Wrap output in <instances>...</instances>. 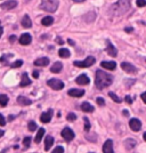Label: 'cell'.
Here are the masks:
<instances>
[{
    "mask_svg": "<svg viewBox=\"0 0 146 153\" xmlns=\"http://www.w3.org/2000/svg\"><path fill=\"white\" fill-rule=\"evenodd\" d=\"M113 82V76L110 73H106L102 70L96 71L95 76V86L97 89H105L108 86H111Z\"/></svg>",
    "mask_w": 146,
    "mask_h": 153,
    "instance_id": "cell-1",
    "label": "cell"
},
{
    "mask_svg": "<svg viewBox=\"0 0 146 153\" xmlns=\"http://www.w3.org/2000/svg\"><path fill=\"white\" fill-rule=\"evenodd\" d=\"M130 9V0H118L110 7V14L112 16H121Z\"/></svg>",
    "mask_w": 146,
    "mask_h": 153,
    "instance_id": "cell-2",
    "label": "cell"
},
{
    "mask_svg": "<svg viewBox=\"0 0 146 153\" xmlns=\"http://www.w3.org/2000/svg\"><path fill=\"white\" fill-rule=\"evenodd\" d=\"M58 0H41L40 4V9L48 13H55L58 8Z\"/></svg>",
    "mask_w": 146,
    "mask_h": 153,
    "instance_id": "cell-3",
    "label": "cell"
},
{
    "mask_svg": "<svg viewBox=\"0 0 146 153\" xmlns=\"http://www.w3.org/2000/svg\"><path fill=\"white\" fill-rule=\"evenodd\" d=\"M95 62H96L95 57L88 56L84 61H74V62H73V65L76 66V68H89V66L94 65Z\"/></svg>",
    "mask_w": 146,
    "mask_h": 153,
    "instance_id": "cell-4",
    "label": "cell"
},
{
    "mask_svg": "<svg viewBox=\"0 0 146 153\" xmlns=\"http://www.w3.org/2000/svg\"><path fill=\"white\" fill-rule=\"evenodd\" d=\"M47 85L50 87L51 89H54V90H61L64 88V82H62L59 79H55V78L49 79Z\"/></svg>",
    "mask_w": 146,
    "mask_h": 153,
    "instance_id": "cell-5",
    "label": "cell"
},
{
    "mask_svg": "<svg viewBox=\"0 0 146 153\" xmlns=\"http://www.w3.org/2000/svg\"><path fill=\"white\" fill-rule=\"evenodd\" d=\"M61 135H62V137H63L64 140H66L67 143H70L71 140L74 138V136H76V135H74V131H73L70 127L64 128L63 130L61 131Z\"/></svg>",
    "mask_w": 146,
    "mask_h": 153,
    "instance_id": "cell-6",
    "label": "cell"
},
{
    "mask_svg": "<svg viewBox=\"0 0 146 153\" xmlns=\"http://www.w3.org/2000/svg\"><path fill=\"white\" fill-rule=\"evenodd\" d=\"M129 127L131 128L133 131H139L140 129H142V122H140L139 119L133 118V119H130V121H129Z\"/></svg>",
    "mask_w": 146,
    "mask_h": 153,
    "instance_id": "cell-7",
    "label": "cell"
},
{
    "mask_svg": "<svg viewBox=\"0 0 146 153\" xmlns=\"http://www.w3.org/2000/svg\"><path fill=\"white\" fill-rule=\"evenodd\" d=\"M53 114H54V110L53 108H49L47 112H44L42 114L40 115V121L42 123H48L50 122L51 118H53Z\"/></svg>",
    "mask_w": 146,
    "mask_h": 153,
    "instance_id": "cell-8",
    "label": "cell"
},
{
    "mask_svg": "<svg viewBox=\"0 0 146 153\" xmlns=\"http://www.w3.org/2000/svg\"><path fill=\"white\" fill-rule=\"evenodd\" d=\"M121 69L123 71H126L127 73H136L137 72V68L131 63L128 62H122L121 63Z\"/></svg>",
    "mask_w": 146,
    "mask_h": 153,
    "instance_id": "cell-9",
    "label": "cell"
},
{
    "mask_svg": "<svg viewBox=\"0 0 146 153\" xmlns=\"http://www.w3.org/2000/svg\"><path fill=\"white\" fill-rule=\"evenodd\" d=\"M16 6H17V1L16 0H8V1L2 2L0 5V8L4 9V10H10V9H14Z\"/></svg>",
    "mask_w": 146,
    "mask_h": 153,
    "instance_id": "cell-10",
    "label": "cell"
},
{
    "mask_svg": "<svg viewBox=\"0 0 146 153\" xmlns=\"http://www.w3.org/2000/svg\"><path fill=\"white\" fill-rule=\"evenodd\" d=\"M106 53L112 57H115L118 55V49L113 46V44L110 40H106Z\"/></svg>",
    "mask_w": 146,
    "mask_h": 153,
    "instance_id": "cell-11",
    "label": "cell"
},
{
    "mask_svg": "<svg viewBox=\"0 0 146 153\" xmlns=\"http://www.w3.org/2000/svg\"><path fill=\"white\" fill-rule=\"evenodd\" d=\"M19 42L21 44V45H23V46L30 45V44L32 42V37H31V34H29V33H23V34H22V36L19 37Z\"/></svg>",
    "mask_w": 146,
    "mask_h": 153,
    "instance_id": "cell-12",
    "label": "cell"
},
{
    "mask_svg": "<svg viewBox=\"0 0 146 153\" xmlns=\"http://www.w3.org/2000/svg\"><path fill=\"white\" fill-rule=\"evenodd\" d=\"M76 82L78 85H80V86H86V85H88L90 82V80H89L87 74H80L79 76L76 78Z\"/></svg>",
    "mask_w": 146,
    "mask_h": 153,
    "instance_id": "cell-13",
    "label": "cell"
},
{
    "mask_svg": "<svg viewBox=\"0 0 146 153\" xmlns=\"http://www.w3.org/2000/svg\"><path fill=\"white\" fill-rule=\"evenodd\" d=\"M86 94V91L83 89H76V88H72L67 91V95L69 96H72V97H82L83 95Z\"/></svg>",
    "mask_w": 146,
    "mask_h": 153,
    "instance_id": "cell-14",
    "label": "cell"
},
{
    "mask_svg": "<svg viewBox=\"0 0 146 153\" xmlns=\"http://www.w3.org/2000/svg\"><path fill=\"white\" fill-rule=\"evenodd\" d=\"M103 152L104 153H113L114 150H113V140H107L104 145H103Z\"/></svg>",
    "mask_w": 146,
    "mask_h": 153,
    "instance_id": "cell-15",
    "label": "cell"
},
{
    "mask_svg": "<svg viewBox=\"0 0 146 153\" xmlns=\"http://www.w3.org/2000/svg\"><path fill=\"white\" fill-rule=\"evenodd\" d=\"M31 85V80L27 76L26 72H23L22 73V78H21V82H19V87H27Z\"/></svg>",
    "mask_w": 146,
    "mask_h": 153,
    "instance_id": "cell-16",
    "label": "cell"
},
{
    "mask_svg": "<svg viewBox=\"0 0 146 153\" xmlns=\"http://www.w3.org/2000/svg\"><path fill=\"white\" fill-rule=\"evenodd\" d=\"M101 66L104 68V69H106V70H110V71H113L116 69V63H115L114 61H111V62H107V61H103L102 63H101Z\"/></svg>",
    "mask_w": 146,
    "mask_h": 153,
    "instance_id": "cell-17",
    "label": "cell"
},
{
    "mask_svg": "<svg viewBox=\"0 0 146 153\" xmlns=\"http://www.w3.org/2000/svg\"><path fill=\"white\" fill-rule=\"evenodd\" d=\"M16 101H17L19 105H21V106H27V105H31L32 104L31 100L25 97V96H19Z\"/></svg>",
    "mask_w": 146,
    "mask_h": 153,
    "instance_id": "cell-18",
    "label": "cell"
},
{
    "mask_svg": "<svg viewBox=\"0 0 146 153\" xmlns=\"http://www.w3.org/2000/svg\"><path fill=\"white\" fill-rule=\"evenodd\" d=\"M33 64L36 65V66H47L48 64H49V58L48 57H41V58H38V59H36Z\"/></svg>",
    "mask_w": 146,
    "mask_h": 153,
    "instance_id": "cell-19",
    "label": "cell"
},
{
    "mask_svg": "<svg viewBox=\"0 0 146 153\" xmlns=\"http://www.w3.org/2000/svg\"><path fill=\"white\" fill-rule=\"evenodd\" d=\"M81 110H82L83 112H86V113H91V112H94V110L95 108L88 102H83L81 104Z\"/></svg>",
    "mask_w": 146,
    "mask_h": 153,
    "instance_id": "cell-20",
    "label": "cell"
},
{
    "mask_svg": "<svg viewBox=\"0 0 146 153\" xmlns=\"http://www.w3.org/2000/svg\"><path fill=\"white\" fill-rule=\"evenodd\" d=\"M136 145H137V142L135 140H133V138H128V140H125V146H126V150H127V151L133 150Z\"/></svg>",
    "mask_w": 146,
    "mask_h": 153,
    "instance_id": "cell-21",
    "label": "cell"
},
{
    "mask_svg": "<svg viewBox=\"0 0 146 153\" xmlns=\"http://www.w3.org/2000/svg\"><path fill=\"white\" fill-rule=\"evenodd\" d=\"M54 144V137L53 136H47L44 138V151H49L50 147Z\"/></svg>",
    "mask_w": 146,
    "mask_h": 153,
    "instance_id": "cell-22",
    "label": "cell"
},
{
    "mask_svg": "<svg viewBox=\"0 0 146 153\" xmlns=\"http://www.w3.org/2000/svg\"><path fill=\"white\" fill-rule=\"evenodd\" d=\"M21 24H22L23 27H25V29H30L32 26V21L27 15H24V17L21 21Z\"/></svg>",
    "mask_w": 146,
    "mask_h": 153,
    "instance_id": "cell-23",
    "label": "cell"
},
{
    "mask_svg": "<svg viewBox=\"0 0 146 153\" xmlns=\"http://www.w3.org/2000/svg\"><path fill=\"white\" fill-rule=\"evenodd\" d=\"M44 128H39L38 129V133H37V136L34 137V142L37 143V144H39L40 142H41V140H42V137H44Z\"/></svg>",
    "mask_w": 146,
    "mask_h": 153,
    "instance_id": "cell-24",
    "label": "cell"
},
{
    "mask_svg": "<svg viewBox=\"0 0 146 153\" xmlns=\"http://www.w3.org/2000/svg\"><path fill=\"white\" fill-rule=\"evenodd\" d=\"M62 69H63V64L61 63V62H56V63L50 68V71L53 73H58V72L62 71Z\"/></svg>",
    "mask_w": 146,
    "mask_h": 153,
    "instance_id": "cell-25",
    "label": "cell"
},
{
    "mask_svg": "<svg viewBox=\"0 0 146 153\" xmlns=\"http://www.w3.org/2000/svg\"><path fill=\"white\" fill-rule=\"evenodd\" d=\"M87 16H83V19L87 22V23H91V22H94L96 19V14L95 12H89L88 14H86Z\"/></svg>",
    "mask_w": 146,
    "mask_h": 153,
    "instance_id": "cell-26",
    "label": "cell"
},
{
    "mask_svg": "<svg viewBox=\"0 0 146 153\" xmlns=\"http://www.w3.org/2000/svg\"><path fill=\"white\" fill-rule=\"evenodd\" d=\"M58 55L62 58H69L71 55V53L67 48H61V49L58 51Z\"/></svg>",
    "mask_w": 146,
    "mask_h": 153,
    "instance_id": "cell-27",
    "label": "cell"
},
{
    "mask_svg": "<svg viewBox=\"0 0 146 153\" xmlns=\"http://www.w3.org/2000/svg\"><path fill=\"white\" fill-rule=\"evenodd\" d=\"M53 23H54V19L51 16H46V17H44V19H41V24L44 26H49Z\"/></svg>",
    "mask_w": 146,
    "mask_h": 153,
    "instance_id": "cell-28",
    "label": "cell"
},
{
    "mask_svg": "<svg viewBox=\"0 0 146 153\" xmlns=\"http://www.w3.org/2000/svg\"><path fill=\"white\" fill-rule=\"evenodd\" d=\"M7 103H8V96L0 94V105L5 108V106H7Z\"/></svg>",
    "mask_w": 146,
    "mask_h": 153,
    "instance_id": "cell-29",
    "label": "cell"
},
{
    "mask_svg": "<svg viewBox=\"0 0 146 153\" xmlns=\"http://www.w3.org/2000/svg\"><path fill=\"white\" fill-rule=\"evenodd\" d=\"M108 96H110V97H111V98H112V100H113V101H114L115 103H119V104H120V103L122 102V101H121L120 97H119V96L115 95V94L113 93V91H110V93H108Z\"/></svg>",
    "mask_w": 146,
    "mask_h": 153,
    "instance_id": "cell-30",
    "label": "cell"
},
{
    "mask_svg": "<svg viewBox=\"0 0 146 153\" xmlns=\"http://www.w3.org/2000/svg\"><path fill=\"white\" fill-rule=\"evenodd\" d=\"M83 122H84V131H89L90 128H91V125H90V121L87 117L83 118Z\"/></svg>",
    "mask_w": 146,
    "mask_h": 153,
    "instance_id": "cell-31",
    "label": "cell"
},
{
    "mask_svg": "<svg viewBox=\"0 0 146 153\" xmlns=\"http://www.w3.org/2000/svg\"><path fill=\"white\" fill-rule=\"evenodd\" d=\"M22 65H23V61H22V59H19V61H15L14 63L10 64V68L16 69V68H21Z\"/></svg>",
    "mask_w": 146,
    "mask_h": 153,
    "instance_id": "cell-32",
    "label": "cell"
},
{
    "mask_svg": "<svg viewBox=\"0 0 146 153\" xmlns=\"http://www.w3.org/2000/svg\"><path fill=\"white\" fill-rule=\"evenodd\" d=\"M10 57H13V55H12V54H8V55H4L2 57L0 58V63H4L5 65H7V64H8L7 59H8V58H10Z\"/></svg>",
    "mask_w": 146,
    "mask_h": 153,
    "instance_id": "cell-33",
    "label": "cell"
},
{
    "mask_svg": "<svg viewBox=\"0 0 146 153\" xmlns=\"http://www.w3.org/2000/svg\"><path fill=\"white\" fill-rule=\"evenodd\" d=\"M27 128H29V130L30 131H34V130H37V123L34 121H30L29 122V125H27Z\"/></svg>",
    "mask_w": 146,
    "mask_h": 153,
    "instance_id": "cell-34",
    "label": "cell"
},
{
    "mask_svg": "<svg viewBox=\"0 0 146 153\" xmlns=\"http://www.w3.org/2000/svg\"><path fill=\"white\" fill-rule=\"evenodd\" d=\"M23 145L25 147H30V145H31V137H30V136L24 137V140H23Z\"/></svg>",
    "mask_w": 146,
    "mask_h": 153,
    "instance_id": "cell-35",
    "label": "cell"
},
{
    "mask_svg": "<svg viewBox=\"0 0 146 153\" xmlns=\"http://www.w3.org/2000/svg\"><path fill=\"white\" fill-rule=\"evenodd\" d=\"M66 119H67L69 121H74L76 119V114L73 113V112H71V113H69V114L66 115Z\"/></svg>",
    "mask_w": 146,
    "mask_h": 153,
    "instance_id": "cell-36",
    "label": "cell"
},
{
    "mask_svg": "<svg viewBox=\"0 0 146 153\" xmlns=\"http://www.w3.org/2000/svg\"><path fill=\"white\" fill-rule=\"evenodd\" d=\"M96 102H97V104H98L99 106H105V101H104L103 97H97V98H96Z\"/></svg>",
    "mask_w": 146,
    "mask_h": 153,
    "instance_id": "cell-37",
    "label": "cell"
},
{
    "mask_svg": "<svg viewBox=\"0 0 146 153\" xmlns=\"http://www.w3.org/2000/svg\"><path fill=\"white\" fill-rule=\"evenodd\" d=\"M136 4H137V7H145L146 6V0H137L136 1Z\"/></svg>",
    "mask_w": 146,
    "mask_h": 153,
    "instance_id": "cell-38",
    "label": "cell"
},
{
    "mask_svg": "<svg viewBox=\"0 0 146 153\" xmlns=\"http://www.w3.org/2000/svg\"><path fill=\"white\" fill-rule=\"evenodd\" d=\"M54 153H63L64 152V147L63 146H57L55 147V150L53 151Z\"/></svg>",
    "mask_w": 146,
    "mask_h": 153,
    "instance_id": "cell-39",
    "label": "cell"
},
{
    "mask_svg": "<svg viewBox=\"0 0 146 153\" xmlns=\"http://www.w3.org/2000/svg\"><path fill=\"white\" fill-rule=\"evenodd\" d=\"M5 125H6V120H5V117H4V115L0 113V126H2V127H4Z\"/></svg>",
    "mask_w": 146,
    "mask_h": 153,
    "instance_id": "cell-40",
    "label": "cell"
},
{
    "mask_svg": "<svg viewBox=\"0 0 146 153\" xmlns=\"http://www.w3.org/2000/svg\"><path fill=\"white\" fill-rule=\"evenodd\" d=\"M126 85H127L128 87H130V86H133V83L136 82V80H135V79H131V80H126Z\"/></svg>",
    "mask_w": 146,
    "mask_h": 153,
    "instance_id": "cell-41",
    "label": "cell"
},
{
    "mask_svg": "<svg viewBox=\"0 0 146 153\" xmlns=\"http://www.w3.org/2000/svg\"><path fill=\"white\" fill-rule=\"evenodd\" d=\"M125 101H126L128 104H133V98H131L129 95H127L126 97H125Z\"/></svg>",
    "mask_w": 146,
    "mask_h": 153,
    "instance_id": "cell-42",
    "label": "cell"
},
{
    "mask_svg": "<svg viewBox=\"0 0 146 153\" xmlns=\"http://www.w3.org/2000/svg\"><path fill=\"white\" fill-rule=\"evenodd\" d=\"M32 76H33V78H34V79H38V78H39V72H38V71H33V72H32Z\"/></svg>",
    "mask_w": 146,
    "mask_h": 153,
    "instance_id": "cell-43",
    "label": "cell"
},
{
    "mask_svg": "<svg viewBox=\"0 0 146 153\" xmlns=\"http://www.w3.org/2000/svg\"><path fill=\"white\" fill-rule=\"evenodd\" d=\"M56 41H57L59 45H64V41L61 39V37H57V38H56Z\"/></svg>",
    "mask_w": 146,
    "mask_h": 153,
    "instance_id": "cell-44",
    "label": "cell"
},
{
    "mask_svg": "<svg viewBox=\"0 0 146 153\" xmlns=\"http://www.w3.org/2000/svg\"><path fill=\"white\" fill-rule=\"evenodd\" d=\"M15 40H16V36H10V37H9V41H10L12 44H13Z\"/></svg>",
    "mask_w": 146,
    "mask_h": 153,
    "instance_id": "cell-45",
    "label": "cell"
},
{
    "mask_svg": "<svg viewBox=\"0 0 146 153\" xmlns=\"http://www.w3.org/2000/svg\"><path fill=\"white\" fill-rule=\"evenodd\" d=\"M140 97H142V100H143V102L146 103V94H145V93H143V94L140 95Z\"/></svg>",
    "mask_w": 146,
    "mask_h": 153,
    "instance_id": "cell-46",
    "label": "cell"
},
{
    "mask_svg": "<svg viewBox=\"0 0 146 153\" xmlns=\"http://www.w3.org/2000/svg\"><path fill=\"white\" fill-rule=\"evenodd\" d=\"M125 31H126V32H133V27H126V29H125Z\"/></svg>",
    "mask_w": 146,
    "mask_h": 153,
    "instance_id": "cell-47",
    "label": "cell"
},
{
    "mask_svg": "<svg viewBox=\"0 0 146 153\" xmlns=\"http://www.w3.org/2000/svg\"><path fill=\"white\" fill-rule=\"evenodd\" d=\"M67 42H69V44H70L71 46H74V44H76V42H74V41H73L72 39H69V40H67Z\"/></svg>",
    "mask_w": 146,
    "mask_h": 153,
    "instance_id": "cell-48",
    "label": "cell"
},
{
    "mask_svg": "<svg viewBox=\"0 0 146 153\" xmlns=\"http://www.w3.org/2000/svg\"><path fill=\"white\" fill-rule=\"evenodd\" d=\"M122 114H123V115H126V117H128V115H129V112H128L127 110H125V111L122 112Z\"/></svg>",
    "mask_w": 146,
    "mask_h": 153,
    "instance_id": "cell-49",
    "label": "cell"
},
{
    "mask_svg": "<svg viewBox=\"0 0 146 153\" xmlns=\"http://www.w3.org/2000/svg\"><path fill=\"white\" fill-rule=\"evenodd\" d=\"M2 33H4V29H2V26L0 25V38H1V36H2Z\"/></svg>",
    "mask_w": 146,
    "mask_h": 153,
    "instance_id": "cell-50",
    "label": "cell"
},
{
    "mask_svg": "<svg viewBox=\"0 0 146 153\" xmlns=\"http://www.w3.org/2000/svg\"><path fill=\"white\" fill-rule=\"evenodd\" d=\"M4 135H5V131H4L2 129H0V137H2Z\"/></svg>",
    "mask_w": 146,
    "mask_h": 153,
    "instance_id": "cell-51",
    "label": "cell"
},
{
    "mask_svg": "<svg viewBox=\"0 0 146 153\" xmlns=\"http://www.w3.org/2000/svg\"><path fill=\"white\" fill-rule=\"evenodd\" d=\"M14 118H15L14 115H10V117L8 118V120H9V121H13V120H14Z\"/></svg>",
    "mask_w": 146,
    "mask_h": 153,
    "instance_id": "cell-52",
    "label": "cell"
},
{
    "mask_svg": "<svg viewBox=\"0 0 146 153\" xmlns=\"http://www.w3.org/2000/svg\"><path fill=\"white\" fill-rule=\"evenodd\" d=\"M73 1H74V2H83L84 0H73Z\"/></svg>",
    "mask_w": 146,
    "mask_h": 153,
    "instance_id": "cell-53",
    "label": "cell"
},
{
    "mask_svg": "<svg viewBox=\"0 0 146 153\" xmlns=\"http://www.w3.org/2000/svg\"><path fill=\"white\" fill-rule=\"evenodd\" d=\"M26 1H30V0H26Z\"/></svg>",
    "mask_w": 146,
    "mask_h": 153,
    "instance_id": "cell-54",
    "label": "cell"
}]
</instances>
